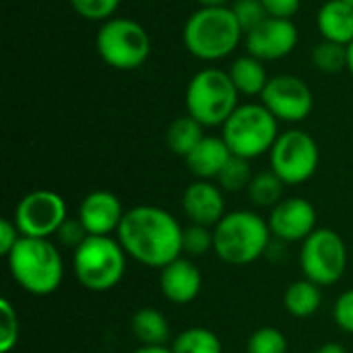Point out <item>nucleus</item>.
<instances>
[{"label": "nucleus", "mask_w": 353, "mask_h": 353, "mask_svg": "<svg viewBox=\"0 0 353 353\" xmlns=\"http://www.w3.org/2000/svg\"><path fill=\"white\" fill-rule=\"evenodd\" d=\"M279 134V120L263 103L238 105L221 126V137L232 155L248 161L269 153Z\"/></svg>", "instance_id": "7"}, {"label": "nucleus", "mask_w": 353, "mask_h": 353, "mask_svg": "<svg viewBox=\"0 0 353 353\" xmlns=\"http://www.w3.org/2000/svg\"><path fill=\"white\" fill-rule=\"evenodd\" d=\"M203 288L201 269L194 265L192 259L180 256L165 265L159 273V290L161 296L178 306H186L194 302Z\"/></svg>", "instance_id": "17"}, {"label": "nucleus", "mask_w": 353, "mask_h": 353, "mask_svg": "<svg viewBox=\"0 0 353 353\" xmlns=\"http://www.w3.org/2000/svg\"><path fill=\"white\" fill-rule=\"evenodd\" d=\"M350 254L343 238L329 228H316L300 246V269L306 279L321 288L341 281Z\"/></svg>", "instance_id": "9"}, {"label": "nucleus", "mask_w": 353, "mask_h": 353, "mask_svg": "<svg viewBox=\"0 0 353 353\" xmlns=\"http://www.w3.org/2000/svg\"><path fill=\"white\" fill-rule=\"evenodd\" d=\"M343 2H345V4H350V6L353 8V0H343Z\"/></svg>", "instance_id": "41"}, {"label": "nucleus", "mask_w": 353, "mask_h": 353, "mask_svg": "<svg viewBox=\"0 0 353 353\" xmlns=\"http://www.w3.org/2000/svg\"><path fill=\"white\" fill-rule=\"evenodd\" d=\"M126 211L120 199L110 190L89 192L77 211L79 221L83 223L89 236H114L124 219Z\"/></svg>", "instance_id": "15"}, {"label": "nucleus", "mask_w": 353, "mask_h": 353, "mask_svg": "<svg viewBox=\"0 0 353 353\" xmlns=\"http://www.w3.org/2000/svg\"><path fill=\"white\" fill-rule=\"evenodd\" d=\"M95 48L99 58L116 70L141 68L151 56V37L147 29L128 17H114L101 23Z\"/></svg>", "instance_id": "8"}, {"label": "nucleus", "mask_w": 353, "mask_h": 353, "mask_svg": "<svg viewBox=\"0 0 353 353\" xmlns=\"http://www.w3.org/2000/svg\"><path fill=\"white\" fill-rule=\"evenodd\" d=\"M130 331L141 345H168L170 323L155 308H141L130 319Z\"/></svg>", "instance_id": "22"}, {"label": "nucleus", "mask_w": 353, "mask_h": 353, "mask_svg": "<svg viewBox=\"0 0 353 353\" xmlns=\"http://www.w3.org/2000/svg\"><path fill=\"white\" fill-rule=\"evenodd\" d=\"M182 211L194 225L215 228L225 217V199L221 186L211 180H194L182 194Z\"/></svg>", "instance_id": "16"}, {"label": "nucleus", "mask_w": 353, "mask_h": 353, "mask_svg": "<svg viewBox=\"0 0 353 353\" xmlns=\"http://www.w3.org/2000/svg\"><path fill=\"white\" fill-rule=\"evenodd\" d=\"M126 259L128 254L118 238L87 236L72 252V273L85 290L103 294L122 281L126 273Z\"/></svg>", "instance_id": "6"}, {"label": "nucleus", "mask_w": 353, "mask_h": 353, "mask_svg": "<svg viewBox=\"0 0 353 353\" xmlns=\"http://www.w3.org/2000/svg\"><path fill=\"white\" fill-rule=\"evenodd\" d=\"M316 27L323 39L350 46L353 41V8L343 0H327L319 8Z\"/></svg>", "instance_id": "19"}, {"label": "nucleus", "mask_w": 353, "mask_h": 353, "mask_svg": "<svg viewBox=\"0 0 353 353\" xmlns=\"http://www.w3.org/2000/svg\"><path fill=\"white\" fill-rule=\"evenodd\" d=\"M122 0H70L74 12L87 21L105 23L116 17Z\"/></svg>", "instance_id": "30"}, {"label": "nucleus", "mask_w": 353, "mask_h": 353, "mask_svg": "<svg viewBox=\"0 0 353 353\" xmlns=\"http://www.w3.org/2000/svg\"><path fill=\"white\" fill-rule=\"evenodd\" d=\"M240 93L234 87L228 70L207 66L192 74L186 87V114L205 128L223 126L236 112Z\"/></svg>", "instance_id": "5"}, {"label": "nucleus", "mask_w": 353, "mask_h": 353, "mask_svg": "<svg viewBox=\"0 0 353 353\" xmlns=\"http://www.w3.org/2000/svg\"><path fill=\"white\" fill-rule=\"evenodd\" d=\"M196 4H201V8H209V6H228V0H196Z\"/></svg>", "instance_id": "39"}, {"label": "nucleus", "mask_w": 353, "mask_h": 353, "mask_svg": "<svg viewBox=\"0 0 353 353\" xmlns=\"http://www.w3.org/2000/svg\"><path fill=\"white\" fill-rule=\"evenodd\" d=\"M316 353H347V350L341 345V343H335V341H331V343H325V345H321Z\"/></svg>", "instance_id": "38"}, {"label": "nucleus", "mask_w": 353, "mask_h": 353, "mask_svg": "<svg viewBox=\"0 0 353 353\" xmlns=\"http://www.w3.org/2000/svg\"><path fill=\"white\" fill-rule=\"evenodd\" d=\"M232 151L225 145L223 137H207L184 157L186 168L196 180H217L225 163L230 161Z\"/></svg>", "instance_id": "18"}, {"label": "nucleus", "mask_w": 353, "mask_h": 353, "mask_svg": "<svg viewBox=\"0 0 353 353\" xmlns=\"http://www.w3.org/2000/svg\"><path fill=\"white\" fill-rule=\"evenodd\" d=\"M347 70L352 72L353 77V41L347 46Z\"/></svg>", "instance_id": "40"}, {"label": "nucleus", "mask_w": 353, "mask_h": 353, "mask_svg": "<svg viewBox=\"0 0 353 353\" xmlns=\"http://www.w3.org/2000/svg\"><path fill=\"white\" fill-rule=\"evenodd\" d=\"M312 64L325 74H337L347 68V46L323 39L312 48Z\"/></svg>", "instance_id": "26"}, {"label": "nucleus", "mask_w": 353, "mask_h": 353, "mask_svg": "<svg viewBox=\"0 0 353 353\" xmlns=\"http://www.w3.org/2000/svg\"><path fill=\"white\" fill-rule=\"evenodd\" d=\"M232 12H234L238 25L242 27L244 35L248 31H252L254 27H259L269 17L261 0H236L232 4Z\"/></svg>", "instance_id": "32"}, {"label": "nucleus", "mask_w": 353, "mask_h": 353, "mask_svg": "<svg viewBox=\"0 0 353 353\" xmlns=\"http://www.w3.org/2000/svg\"><path fill=\"white\" fill-rule=\"evenodd\" d=\"M19 343V314L8 300H0V353H10Z\"/></svg>", "instance_id": "31"}, {"label": "nucleus", "mask_w": 353, "mask_h": 353, "mask_svg": "<svg viewBox=\"0 0 353 353\" xmlns=\"http://www.w3.org/2000/svg\"><path fill=\"white\" fill-rule=\"evenodd\" d=\"M89 234L85 232V228H83V223L79 221V217H68L62 225H60V230L56 232V240H58V244H62V246H68V248H79L83 242H85V238H87Z\"/></svg>", "instance_id": "34"}, {"label": "nucleus", "mask_w": 353, "mask_h": 353, "mask_svg": "<svg viewBox=\"0 0 353 353\" xmlns=\"http://www.w3.org/2000/svg\"><path fill=\"white\" fill-rule=\"evenodd\" d=\"M333 319H335V325H337L343 333L353 335V288L352 290H345V292L335 300Z\"/></svg>", "instance_id": "33"}, {"label": "nucleus", "mask_w": 353, "mask_h": 353, "mask_svg": "<svg viewBox=\"0 0 353 353\" xmlns=\"http://www.w3.org/2000/svg\"><path fill=\"white\" fill-rule=\"evenodd\" d=\"M271 172H275L285 186H298L308 182L321 161V151L316 141L306 130H285L277 137L273 149L269 151Z\"/></svg>", "instance_id": "10"}, {"label": "nucleus", "mask_w": 353, "mask_h": 353, "mask_svg": "<svg viewBox=\"0 0 353 353\" xmlns=\"http://www.w3.org/2000/svg\"><path fill=\"white\" fill-rule=\"evenodd\" d=\"M213 246H215L213 228L194 225V223H190L188 228H184L182 254H186L188 259L205 256V254H209V252L213 250Z\"/></svg>", "instance_id": "29"}, {"label": "nucleus", "mask_w": 353, "mask_h": 353, "mask_svg": "<svg viewBox=\"0 0 353 353\" xmlns=\"http://www.w3.org/2000/svg\"><path fill=\"white\" fill-rule=\"evenodd\" d=\"M213 252L232 267H246L267 256L273 242L269 221L256 211L238 209L213 228Z\"/></svg>", "instance_id": "2"}, {"label": "nucleus", "mask_w": 353, "mask_h": 353, "mask_svg": "<svg viewBox=\"0 0 353 353\" xmlns=\"http://www.w3.org/2000/svg\"><path fill=\"white\" fill-rule=\"evenodd\" d=\"M298 27L290 19L267 17L259 27L246 33V50L250 56L273 62L290 56L298 46Z\"/></svg>", "instance_id": "14"}, {"label": "nucleus", "mask_w": 353, "mask_h": 353, "mask_svg": "<svg viewBox=\"0 0 353 353\" xmlns=\"http://www.w3.org/2000/svg\"><path fill=\"white\" fill-rule=\"evenodd\" d=\"M130 353H174L172 352V347H168V345H141V347H137L134 352Z\"/></svg>", "instance_id": "37"}, {"label": "nucleus", "mask_w": 353, "mask_h": 353, "mask_svg": "<svg viewBox=\"0 0 353 353\" xmlns=\"http://www.w3.org/2000/svg\"><path fill=\"white\" fill-rule=\"evenodd\" d=\"M288 337L275 327L256 329L246 343V353H288Z\"/></svg>", "instance_id": "28"}, {"label": "nucleus", "mask_w": 353, "mask_h": 353, "mask_svg": "<svg viewBox=\"0 0 353 353\" xmlns=\"http://www.w3.org/2000/svg\"><path fill=\"white\" fill-rule=\"evenodd\" d=\"M17 285L37 298L58 292L64 279V261L58 246L46 238H21L6 256Z\"/></svg>", "instance_id": "3"}, {"label": "nucleus", "mask_w": 353, "mask_h": 353, "mask_svg": "<svg viewBox=\"0 0 353 353\" xmlns=\"http://www.w3.org/2000/svg\"><path fill=\"white\" fill-rule=\"evenodd\" d=\"M252 168L250 161L238 155H232L230 161L225 163V168L221 170V174L217 176V184L228 190V192H240L246 190L250 180H252Z\"/></svg>", "instance_id": "27"}, {"label": "nucleus", "mask_w": 353, "mask_h": 353, "mask_svg": "<svg viewBox=\"0 0 353 353\" xmlns=\"http://www.w3.org/2000/svg\"><path fill=\"white\" fill-rule=\"evenodd\" d=\"M228 74H230V79H232V83L240 95H250V97L259 95L261 97V93L265 91V87L269 83L265 62L250 56V54L236 58L230 64Z\"/></svg>", "instance_id": "20"}, {"label": "nucleus", "mask_w": 353, "mask_h": 353, "mask_svg": "<svg viewBox=\"0 0 353 353\" xmlns=\"http://www.w3.org/2000/svg\"><path fill=\"white\" fill-rule=\"evenodd\" d=\"M283 182L275 172H259L252 176L246 192L256 209H273L283 201Z\"/></svg>", "instance_id": "24"}, {"label": "nucleus", "mask_w": 353, "mask_h": 353, "mask_svg": "<svg viewBox=\"0 0 353 353\" xmlns=\"http://www.w3.org/2000/svg\"><path fill=\"white\" fill-rule=\"evenodd\" d=\"M267 221L277 242L302 244L316 230V209L308 199L290 196L271 209Z\"/></svg>", "instance_id": "13"}, {"label": "nucleus", "mask_w": 353, "mask_h": 353, "mask_svg": "<svg viewBox=\"0 0 353 353\" xmlns=\"http://www.w3.org/2000/svg\"><path fill=\"white\" fill-rule=\"evenodd\" d=\"M174 353H223L221 339L205 327H190L174 337L172 341Z\"/></svg>", "instance_id": "25"}, {"label": "nucleus", "mask_w": 353, "mask_h": 353, "mask_svg": "<svg viewBox=\"0 0 353 353\" xmlns=\"http://www.w3.org/2000/svg\"><path fill=\"white\" fill-rule=\"evenodd\" d=\"M261 103L279 122H302L314 110V95L308 83L296 74L271 77L265 91L261 93Z\"/></svg>", "instance_id": "12"}, {"label": "nucleus", "mask_w": 353, "mask_h": 353, "mask_svg": "<svg viewBox=\"0 0 353 353\" xmlns=\"http://www.w3.org/2000/svg\"><path fill=\"white\" fill-rule=\"evenodd\" d=\"M205 126L199 124L192 116H180L176 118L168 130H165V143L174 155L186 157L203 139H205Z\"/></svg>", "instance_id": "23"}, {"label": "nucleus", "mask_w": 353, "mask_h": 353, "mask_svg": "<svg viewBox=\"0 0 353 353\" xmlns=\"http://www.w3.org/2000/svg\"><path fill=\"white\" fill-rule=\"evenodd\" d=\"M68 219L66 201L54 190H31L14 207L12 221L17 223L23 238H46L56 236L60 225Z\"/></svg>", "instance_id": "11"}, {"label": "nucleus", "mask_w": 353, "mask_h": 353, "mask_svg": "<svg viewBox=\"0 0 353 353\" xmlns=\"http://www.w3.org/2000/svg\"><path fill=\"white\" fill-rule=\"evenodd\" d=\"M116 238L128 259L161 271L165 265L182 256L184 228L161 207L137 205L126 211Z\"/></svg>", "instance_id": "1"}, {"label": "nucleus", "mask_w": 353, "mask_h": 353, "mask_svg": "<svg viewBox=\"0 0 353 353\" xmlns=\"http://www.w3.org/2000/svg\"><path fill=\"white\" fill-rule=\"evenodd\" d=\"M23 236H21V232H19V228H17V223L12 221V219H0V254L6 259L10 252H12V248L17 246V242L21 240Z\"/></svg>", "instance_id": "36"}, {"label": "nucleus", "mask_w": 353, "mask_h": 353, "mask_svg": "<svg viewBox=\"0 0 353 353\" xmlns=\"http://www.w3.org/2000/svg\"><path fill=\"white\" fill-rule=\"evenodd\" d=\"M283 306L294 319H310L323 306V288L306 277L292 281L283 294Z\"/></svg>", "instance_id": "21"}, {"label": "nucleus", "mask_w": 353, "mask_h": 353, "mask_svg": "<svg viewBox=\"0 0 353 353\" xmlns=\"http://www.w3.org/2000/svg\"><path fill=\"white\" fill-rule=\"evenodd\" d=\"M267 14L275 17V19H290L294 21V17L298 14L302 0H261Z\"/></svg>", "instance_id": "35"}, {"label": "nucleus", "mask_w": 353, "mask_h": 353, "mask_svg": "<svg viewBox=\"0 0 353 353\" xmlns=\"http://www.w3.org/2000/svg\"><path fill=\"white\" fill-rule=\"evenodd\" d=\"M242 35L244 31L236 21L232 6H209L194 10L188 17L182 41L194 58L217 62L236 52Z\"/></svg>", "instance_id": "4"}]
</instances>
